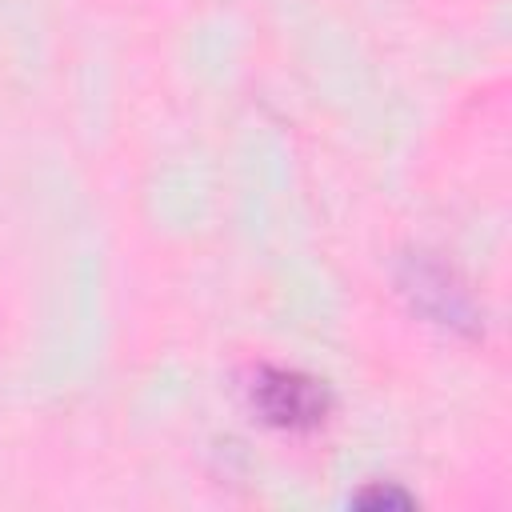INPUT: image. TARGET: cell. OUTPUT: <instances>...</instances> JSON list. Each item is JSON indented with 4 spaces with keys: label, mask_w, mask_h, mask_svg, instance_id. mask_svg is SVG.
<instances>
[{
    "label": "cell",
    "mask_w": 512,
    "mask_h": 512,
    "mask_svg": "<svg viewBox=\"0 0 512 512\" xmlns=\"http://www.w3.org/2000/svg\"><path fill=\"white\" fill-rule=\"evenodd\" d=\"M400 292L432 324H444L452 332H480V308L448 264H440L424 252L408 256L400 268Z\"/></svg>",
    "instance_id": "6da1fadb"
},
{
    "label": "cell",
    "mask_w": 512,
    "mask_h": 512,
    "mask_svg": "<svg viewBox=\"0 0 512 512\" xmlns=\"http://www.w3.org/2000/svg\"><path fill=\"white\" fill-rule=\"evenodd\" d=\"M252 404H256V412L272 428L312 432V428L324 424V416L332 408V396L308 372H296V368H264L256 376V384H252Z\"/></svg>",
    "instance_id": "7a4b0ae2"
},
{
    "label": "cell",
    "mask_w": 512,
    "mask_h": 512,
    "mask_svg": "<svg viewBox=\"0 0 512 512\" xmlns=\"http://www.w3.org/2000/svg\"><path fill=\"white\" fill-rule=\"evenodd\" d=\"M352 504H356V508H368V512H380V508H412V496L400 492L396 484H372V488H364Z\"/></svg>",
    "instance_id": "3957f363"
}]
</instances>
